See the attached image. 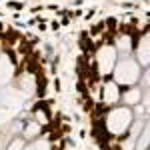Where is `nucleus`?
<instances>
[{
	"label": "nucleus",
	"instance_id": "nucleus-8",
	"mask_svg": "<svg viewBox=\"0 0 150 150\" xmlns=\"http://www.w3.org/2000/svg\"><path fill=\"white\" fill-rule=\"evenodd\" d=\"M82 16H84V10L82 8H76V10H72V14H70V20H78Z\"/></svg>",
	"mask_w": 150,
	"mask_h": 150
},
{
	"label": "nucleus",
	"instance_id": "nucleus-24",
	"mask_svg": "<svg viewBox=\"0 0 150 150\" xmlns=\"http://www.w3.org/2000/svg\"><path fill=\"white\" fill-rule=\"evenodd\" d=\"M2 16H4V12H2V10H0V18H2Z\"/></svg>",
	"mask_w": 150,
	"mask_h": 150
},
{
	"label": "nucleus",
	"instance_id": "nucleus-16",
	"mask_svg": "<svg viewBox=\"0 0 150 150\" xmlns=\"http://www.w3.org/2000/svg\"><path fill=\"white\" fill-rule=\"evenodd\" d=\"M58 8H60L58 4H48V6H44V10H54V12H56Z\"/></svg>",
	"mask_w": 150,
	"mask_h": 150
},
{
	"label": "nucleus",
	"instance_id": "nucleus-21",
	"mask_svg": "<svg viewBox=\"0 0 150 150\" xmlns=\"http://www.w3.org/2000/svg\"><path fill=\"white\" fill-rule=\"evenodd\" d=\"M86 134H88V132H86V130H84V128H82V130H80V132H78V136H80V138H82V140H84V138H86Z\"/></svg>",
	"mask_w": 150,
	"mask_h": 150
},
{
	"label": "nucleus",
	"instance_id": "nucleus-22",
	"mask_svg": "<svg viewBox=\"0 0 150 150\" xmlns=\"http://www.w3.org/2000/svg\"><path fill=\"white\" fill-rule=\"evenodd\" d=\"M72 118H74L76 122H80V120H82V116H80V114H78V112H74V116H72Z\"/></svg>",
	"mask_w": 150,
	"mask_h": 150
},
{
	"label": "nucleus",
	"instance_id": "nucleus-19",
	"mask_svg": "<svg viewBox=\"0 0 150 150\" xmlns=\"http://www.w3.org/2000/svg\"><path fill=\"white\" fill-rule=\"evenodd\" d=\"M64 142H66V144H68V146H72V148H74V146H76V142H74V140H72V138H70V136H68V138H66V140H64Z\"/></svg>",
	"mask_w": 150,
	"mask_h": 150
},
{
	"label": "nucleus",
	"instance_id": "nucleus-2",
	"mask_svg": "<svg viewBox=\"0 0 150 150\" xmlns=\"http://www.w3.org/2000/svg\"><path fill=\"white\" fill-rule=\"evenodd\" d=\"M22 134H24V138H36V136L42 134V126H40L38 122H28V124L24 126Z\"/></svg>",
	"mask_w": 150,
	"mask_h": 150
},
{
	"label": "nucleus",
	"instance_id": "nucleus-11",
	"mask_svg": "<svg viewBox=\"0 0 150 150\" xmlns=\"http://www.w3.org/2000/svg\"><path fill=\"white\" fill-rule=\"evenodd\" d=\"M50 28H52L54 32H58V30H60L62 26H60V22H58V20H52V22H50Z\"/></svg>",
	"mask_w": 150,
	"mask_h": 150
},
{
	"label": "nucleus",
	"instance_id": "nucleus-17",
	"mask_svg": "<svg viewBox=\"0 0 150 150\" xmlns=\"http://www.w3.org/2000/svg\"><path fill=\"white\" fill-rule=\"evenodd\" d=\"M82 4H84V0H72V6H74V8H80Z\"/></svg>",
	"mask_w": 150,
	"mask_h": 150
},
{
	"label": "nucleus",
	"instance_id": "nucleus-9",
	"mask_svg": "<svg viewBox=\"0 0 150 150\" xmlns=\"http://www.w3.org/2000/svg\"><path fill=\"white\" fill-rule=\"evenodd\" d=\"M96 12H98V10H96V8H90V10H88V12H86V14H84V16H82V18H84V20H86V22H90V20H92V18H94V16H96Z\"/></svg>",
	"mask_w": 150,
	"mask_h": 150
},
{
	"label": "nucleus",
	"instance_id": "nucleus-18",
	"mask_svg": "<svg viewBox=\"0 0 150 150\" xmlns=\"http://www.w3.org/2000/svg\"><path fill=\"white\" fill-rule=\"evenodd\" d=\"M30 26H36V18H30V20L26 22V28H30Z\"/></svg>",
	"mask_w": 150,
	"mask_h": 150
},
{
	"label": "nucleus",
	"instance_id": "nucleus-15",
	"mask_svg": "<svg viewBox=\"0 0 150 150\" xmlns=\"http://www.w3.org/2000/svg\"><path fill=\"white\" fill-rule=\"evenodd\" d=\"M38 30H40V32H46V30H48V24H46V22H38Z\"/></svg>",
	"mask_w": 150,
	"mask_h": 150
},
{
	"label": "nucleus",
	"instance_id": "nucleus-3",
	"mask_svg": "<svg viewBox=\"0 0 150 150\" xmlns=\"http://www.w3.org/2000/svg\"><path fill=\"white\" fill-rule=\"evenodd\" d=\"M76 92H78V94H80V98H82V100H84V98H90V96H92V92H90V90H88V86H86V82H84V80H76Z\"/></svg>",
	"mask_w": 150,
	"mask_h": 150
},
{
	"label": "nucleus",
	"instance_id": "nucleus-20",
	"mask_svg": "<svg viewBox=\"0 0 150 150\" xmlns=\"http://www.w3.org/2000/svg\"><path fill=\"white\" fill-rule=\"evenodd\" d=\"M12 18H14V20H20V18H22V12H14Z\"/></svg>",
	"mask_w": 150,
	"mask_h": 150
},
{
	"label": "nucleus",
	"instance_id": "nucleus-5",
	"mask_svg": "<svg viewBox=\"0 0 150 150\" xmlns=\"http://www.w3.org/2000/svg\"><path fill=\"white\" fill-rule=\"evenodd\" d=\"M6 6H8L10 10H14V12H22V10L26 8V4H24V2H20V0H8V2H6Z\"/></svg>",
	"mask_w": 150,
	"mask_h": 150
},
{
	"label": "nucleus",
	"instance_id": "nucleus-23",
	"mask_svg": "<svg viewBox=\"0 0 150 150\" xmlns=\"http://www.w3.org/2000/svg\"><path fill=\"white\" fill-rule=\"evenodd\" d=\"M2 30H4V24H2V22H0V32H2Z\"/></svg>",
	"mask_w": 150,
	"mask_h": 150
},
{
	"label": "nucleus",
	"instance_id": "nucleus-13",
	"mask_svg": "<svg viewBox=\"0 0 150 150\" xmlns=\"http://www.w3.org/2000/svg\"><path fill=\"white\" fill-rule=\"evenodd\" d=\"M120 6H122V8H138V4H136V2H122Z\"/></svg>",
	"mask_w": 150,
	"mask_h": 150
},
{
	"label": "nucleus",
	"instance_id": "nucleus-1",
	"mask_svg": "<svg viewBox=\"0 0 150 150\" xmlns=\"http://www.w3.org/2000/svg\"><path fill=\"white\" fill-rule=\"evenodd\" d=\"M20 38H22V32H20L18 28H14V26H8V28H4V30L0 32V40H2V46H4V48L16 46V44L20 42Z\"/></svg>",
	"mask_w": 150,
	"mask_h": 150
},
{
	"label": "nucleus",
	"instance_id": "nucleus-4",
	"mask_svg": "<svg viewBox=\"0 0 150 150\" xmlns=\"http://www.w3.org/2000/svg\"><path fill=\"white\" fill-rule=\"evenodd\" d=\"M102 32H104V20H100V22H96V24H92V26L88 28V36L90 38L100 36Z\"/></svg>",
	"mask_w": 150,
	"mask_h": 150
},
{
	"label": "nucleus",
	"instance_id": "nucleus-10",
	"mask_svg": "<svg viewBox=\"0 0 150 150\" xmlns=\"http://www.w3.org/2000/svg\"><path fill=\"white\" fill-rule=\"evenodd\" d=\"M58 22H60V26H70V18L68 16H60Z\"/></svg>",
	"mask_w": 150,
	"mask_h": 150
},
{
	"label": "nucleus",
	"instance_id": "nucleus-12",
	"mask_svg": "<svg viewBox=\"0 0 150 150\" xmlns=\"http://www.w3.org/2000/svg\"><path fill=\"white\" fill-rule=\"evenodd\" d=\"M86 38H90V36H88V30L84 28V30H80V32H78V40H86Z\"/></svg>",
	"mask_w": 150,
	"mask_h": 150
},
{
	"label": "nucleus",
	"instance_id": "nucleus-7",
	"mask_svg": "<svg viewBox=\"0 0 150 150\" xmlns=\"http://www.w3.org/2000/svg\"><path fill=\"white\" fill-rule=\"evenodd\" d=\"M52 84H54V92L60 94V92H62V80H60L58 76H54V78H52Z\"/></svg>",
	"mask_w": 150,
	"mask_h": 150
},
{
	"label": "nucleus",
	"instance_id": "nucleus-14",
	"mask_svg": "<svg viewBox=\"0 0 150 150\" xmlns=\"http://www.w3.org/2000/svg\"><path fill=\"white\" fill-rule=\"evenodd\" d=\"M42 10H44V6H42V4H40V6H32V8H30V12H32V14H40Z\"/></svg>",
	"mask_w": 150,
	"mask_h": 150
},
{
	"label": "nucleus",
	"instance_id": "nucleus-6",
	"mask_svg": "<svg viewBox=\"0 0 150 150\" xmlns=\"http://www.w3.org/2000/svg\"><path fill=\"white\" fill-rule=\"evenodd\" d=\"M6 150H24V142L22 140H12Z\"/></svg>",
	"mask_w": 150,
	"mask_h": 150
}]
</instances>
